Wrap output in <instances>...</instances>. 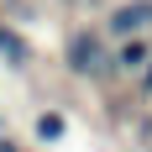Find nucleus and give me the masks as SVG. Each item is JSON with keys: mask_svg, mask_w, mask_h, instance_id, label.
Masks as SVG:
<instances>
[{"mask_svg": "<svg viewBox=\"0 0 152 152\" xmlns=\"http://www.w3.org/2000/svg\"><path fill=\"white\" fill-rule=\"evenodd\" d=\"M63 63H68V74H79V79H100V74L115 68V63H110L105 31H94V26L68 31V42H63Z\"/></svg>", "mask_w": 152, "mask_h": 152, "instance_id": "obj_1", "label": "nucleus"}, {"mask_svg": "<svg viewBox=\"0 0 152 152\" xmlns=\"http://www.w3.org/2000/svg\"><path fill=\"white\" fill-rule=\"evenodd\" d=\"M126 37H152V0H121L105 16V42H126Z\"/></svg>", "mask_w": 152, "mask_h": 152, "instance_id": "obj_2", "label": "nucleus"}, {"mask_svg": "<svg viewBox=\"0 0 152 152\" xmlns=\"http://www.w3.org/2000/svg\"><path fill=\"white\" fill-rule=\"evenodd\" d=\"M26 58H31V42L16 26H0V63H26Z\"/></svg>", "mask_w": 152, "mask_h": 152, "instance_id": "obj_3", "label": "nucleus"}, {"mask_svg": "<svg viewBox=\"0 0 152 152\" xmlns=\"http://www.w3.org/2000/svg\"><path fill=\"white\" fill-rule=\"evenodd\" d=\"M147 53H152V37H126L121 53H115L110 63H121V68H142V58H147Z\"/></svg>", "mask_w": 152, "mask_h": 152, "instance_id": "obj_4", "label": "nucleus"}, {"mask_svg": "<svg viewBox=\"0 0 152 152\" xmlns=\"http://www.w3.org/2000/svg\"><path fill=\"white\" fill-rule=\"evenodd\" d=\"M63 131H68V115H63V110H42V115H37V137L42 142H58Z\"/></svg>", "mask_w": 152, "mask_h": 152, "instance_id": "obj_5", "label": "nucleus"}, {"mask_svg": "<svg viewBox=\"0 0 152 152\" xmlns=\"http://www.w3.org/2000/svg\"><path fill=\"white\" fill-rule=\"evenodd\" d=\"M137 89H142V94H152V58L142 63V74H137Z\"/></svg>", "mask_w": 152, "mask_h": 152, "instance_id": "obj_6", "label": "nucleus"}, {"mask_svg": "<svg viewBox=\"0 0 152 152\" xmlns=\"http://www.w3.org/2000/svg\"><path fill=\"white\" fill-rule=\"evenodd\" d=\"M0 152H21V147H16V142H5V137H0Z\"/></svg>", "mask_w": 152, "mask_h": 152, "instance_id": "obj_7", "label": "nucleus"}]
</instances>
